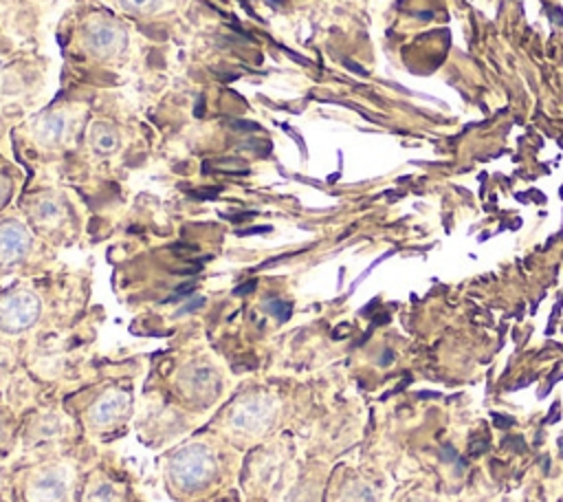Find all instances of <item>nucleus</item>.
Returning <instances> with one entry per match:
<instances>
[{
  "mask_svg": "<svg viewBox=\"0 0 563 502\" xmlns=\"http://www.w3.org/2000/svg\"><path fill=\"white\" fill-rule=\"evenodd\" d=\"M235 383L238 376L202 332L183 335L150 357L132 432L147 449L163 451L200 429Z\"/></svg>",
  "mask_w": 563,
  "mask_h": 502,
  "instance_id": "f257e3e1",
  "label": "nucleus"
},
{
  "mask_svg": "<svg viewBox=\"0 0 563 502\" xmlns=\"http://www.w3.org/2000/svg\"><path fill=\"white\" fill-rule=\"evenodd\" d=\"M312 381L295 374L257 372L240 376L231 394L202 425L242 454L277 434L290 432L306 456L321 423Z\"/></svg>",
  "mask_w": 563,
  "mask_h": 502,
  "instance_id": "f03ea898",
  "label": "nucleus"
},
{
  "mask_svg": "<svg viewBox=\"0 0 563 502\" xmlns=\"http://www.w3.org/2000/svg\"><path fill=\"white\" fill-rule=\"evenodd\" d=\"M145 370L147 361L141 354L97 357L81 379L62 394L64 407L86 440L108 447L128 436Z\"/></svg>",
  "mask_w": 563,
  "mask_h": 502,
  "instance_id": "7ed1b4c3",
  "label": "nucleus"
},
{
  "mask_svg": "<svg viewBox=\"0 0 563 502\" xmlns=\"http://www.w3.org/2000/svg\"><path fill=\"white\" fill-rule=\"evenodd\" d=\"M242 451L211 429H196L158 454L163 491L172 502H218L238 489Z\"/></svg>",
  "mask_w": 563,
  "mask_h": 502,
  "instance_id": "20e7f679",
  "label": "nucleus"
},
{
  "mask_svg": "<svg viewBox=\"0 0 563 502\" xmlns=\"http://www.w3.org/2000/svg\"><path fill=\"white\" fill-rule=\"evenodd\" d=\"M136 26L99 0H75L62 15L57 37L68 57L99 70L123 73L132 62Z\"/></svg>",
  "mask_w": 563,
  "mask_h": 502,
  "instance_id": "39448f33",
  "label": "nucleus"
},
{
  "mask_svg": "<svg viewBox=\"0 0 563 502\" xmlns=\"http://www.w3.org/2000/svg\"><path fill=\"white\" fill-rule=\"evenodd\" d=\"M99 451V445L84 438L44 454L13 456L4 462L7 482L22 502H75L79 480Z\"/></svg>",
  "mask_w": 563,
  "mask_h": 502,
  "instance_id": "423d86ee",
  "label": "nucleus"
},
{
  "mask_svg": "<svg viewBox=\"0 0 563 502\" xmlns=\"http://www.w3.org/2000/svg\"><path fill=\"white\" fill-rule=\"evenodd\" d=\"M306 458L301 443L290 432L246 449L238 478L242 502H284Z\"/></svg>",
  "mask_w": 563,
  "mask_h": 502,
  "instance_id": "0eeeda50",
  "label": "nucleus"
},
{
  "mask_svg": "<svg viewBox=\"0 0 563 502\" xmlns=\"http://www.w3.org/2000/svg\"><path fill=\"white\" fill-rule=\"evenodd\" d=\"M13 207L55 251L73 247L84 238L86 216L79 198L57 183H24Z\"/></svg>",
  "mask_w": 563,
  "mask_h": 502,
  "instance_id": "6e6552de",
  "label": "nucleus"
},
{
  "mask_svg": "<svg viewBox=\"0 0 563 502\" xmlns=\"http://www.w3.org/2000/svg\"><path fill=\"white\" fill-rule=\"evenodd\" d=\"M88 110L90 106L84 101L53 103L24 119L18 128L24 132H13V139L24 141V154L40 167L46 170L53 163L62 165L79 143L88 121Z\"/></svg>",
  "mask_w": 563,
  "mask_h": 502,
  "instance_id": "1a4fd4ad",
  "label": "nucleus"
},
{
  "mask_svg": "<svg viewBox=\"0 0 563 502\" xmlns=\"http://www.w3.org/2000/svg\"><path fill=\"white\" fill-rule=\"evenodd\" d=\"M79 425L62 403V394L44 392L22 410L20 447L15 456H35L84 440Z\"/></svg>",
  "mask_w": 563,
  "mask_h": 502,
  "instance_id": "9d476101",
  "label": "nucleus"
},
{
  "mask_svg": "<svg viewBox=\"0 0 563 502\" xmlns=\"http://www.w3.org/2000/svg\"><path fill=\"white\" fill-rule=\"evenodd\" d=\"M59 251L48 247L11 207L0 214V284L18 277H33L55 269Z\"/></svg>",
  "mask_w": 563,
  "mask_h": 502,
  "instance_id": "9b49d317",
  "label": "nucleus"
},
{
  "mask_svg": "<svg viewBox=\"0 0 563 502\" xmlns=\"http://www.w3.org/2000/svg\"><path fill=\"white\" fill-rule=\"evenodd\" d=\"M75 502H145L132 469L117 451L101 447L84 471Z\"/></svg>",
  "mask_w": 563,
  "mask_h": 502,
  "instance_id": "f8f14e48",
  "label": "nucleus"
},
{
  "mask_svg": "<svg viewBox=\"0 0 563 502\" xmlns=\"http://www.w3.org/2000/svg\"><path fill=\"white\" fill-rule=\"evenodd\" d=\"M132 126L112 117H95L86 121L79 143L73 152L86 150L88 154L84 156V163L95 167L97 174H117L130 161L125 154L132 148Z\"/></svg>",
  "mask_w": 563,
  "mask_h": 502,
  "instance_id": "ddd939ff",
  "label": "nucleus"
},
{
  "mask_svg": "<svg viewBox=\"0 0 563 502\" xmlns=\"http://www.w3.org/2000/svg\"><path fill=\"white\" fill-rule=\"evenodd\" d=\"M114 13L123 15L139 33H174L185 26L196 0H99Z\"/></svg>",
  "mask_w": 563,
  "mask_h": 502,
  "instance_id": "4468645a",
  "label": "nucleus"
},
{
  "mask_svg": "<svg viewBox=\"0 0 563 502\" xmlns=\"http://www.w3.org/2000/svg\"><path fill=\"white\" fill-rule=\"evenodd\" d=\"M328 476L330 471L325 462H321L319 458H306L284 502H323Z\"/></svg>",
  "mask_w": 563,
  "mask_h": 502,
  "instance_id": "2eb2a0df",
  "label": "nucleus"
},
{
  "mask_svg": "<svg viewBox=\"0 0 563 502\" xmlns=\"http://www.w3.org/2000/svg\"><path fill=\"white\" fill-rule=\"evenodd\" d=\"M20 423L22 407L7 388H0V460L15 456L20 447Z\"/></svg>",
  "mask_w": 563,
  "mask_h": 502,
  "instance_id": "dca6fc26",
  "label": "nucleus"
},
{
  "mask_svg": "<svg viewBox=\"0 0 563 502\" xmlns=\"http://www.w3.org/2000/svg\"><path fill=\"white\" fill-rule=\"evenodd\" d=\"M24 183H26L24 172L15 163H11L7 156L0 154V214L9 211L15 205Z\"/></svg>",
  "mask_w": 563,
  "mask_h": 502,
  "instance_id": "f3484780",
  "label": "nucleus"
},
{
  "mask_svg": "<svg viewBox=\"0 0 563 502\" xmlns=\"http://www.w3.org/2000/svg\"><path fill=\"white\" fill-rule=\"evenodd\" d=\"M0 502H22L15 487L11 482L7 484H0Z\"/></svg>",
  "mask_w": 563,
  "mask_h": 502,
  "instance_id": "a211bd4d",
  "label": "nucleus"
},
{
  "mask_svg": "<svg viewBox=\"0 0 563 502\" xmlns=\"http://www.w3.org/2000/svg\"><path fill=\"white\" fill-rule=\"evenodd\" d=\"M11 40H15V33L4 24V22H0V46H11Z\"/></svg>",
  "mask_w": 563,
  "mask_h": 502,
  "instance_id": "6ab92c4d",
  "label": "nucleus"
},
{
  "mask_svg": "<svg viewBox=\"0 0 563 502\" xmlns=\"http://www.w3.org/2000/svg\"><path fill=\"white\" fill-rule=\"evenodd\" d=\"M486 447H488V440H477V443H471V451H473V454H482Z\"/></svg>",
  "mask_w": 563,
  "mask_h": 502,
  "instance_id": "aec40b11",
  "label": "nucleus"
},
{
  "mask_svg": "<svg viewBox=\"0 0 563 502\" xmlns=\"http://www.w3.org/2000/svg\"><path fill=\"white\" fill-rule=\"evenodd\" d=\"M493 421H495L497 427H508V425H512V418H501L499 414H493Z\"/></svg>",
  "mask_w": 563,
  "mask_h": 502,
  "instance_id": "412c9836",
  "label": "nucleus"
},
{
  "mask_svg": "<svg viewBox=\"0 0 563 502\" xmlns=\"http://www.w3.org/2000/svg\"><path fill=\"white\" fill-rule=\"evenodd\" d=\"M218 502H242V498H240V491L235 489L233 493H229L227 498H222V500H218Z\"/></svg>",
  "mask_w": 563,
  "mask_h": 502,
  "instance_id": "4be33fe9",
  "label": "nucleus"
},
{
  "mask_svg": "<svg viewBox=\"0 0 563 502\" xmlns=\"http://www.w3.org/2000/svg\"><path fill=\"white\" fill-rule=\"evenodd\" d=\"M442 460H451V458H455V449L453 447H444V451H442V456H440Z\"/></svg>",
  "mask_w": 563,
  "mask_h": 502,
  "instance_id": "5701e85b",
  "label": "nucleus"
},
{
  "mask_svg": "<svg viewBox=\"0 0 563 502\" xmlns=\"http://www.w3.org/2000/svg\"><path fill=\"white\" fill-rule=\"evenodd\" d=\"M7 460H0V484H7V469H4Z\"/></svg>",
  "mask_w": 563,
  "mask_h": 502,
  "instance_id": "b1692460",
  "label": "nucleus"
},
{
  "mask_svg": "<svg viewBox=\"0 0 563 502\" xmlns=\"http://www.w3.org/2000/svg\"><path fill=\"white\" fill-rule=\"evenodd\" d=\"M0 22H4L7 24V20H4V4H2V0H0ZM9 26V24H7ZM11 29V26H9Z\"/></svg>",
  "mask_w": 563,
  "mask_h": 502,
  "instance_id": "393cba45",
  "label": "nucleus"
},
{
  "mask_svg": "<svg viewBox=\"0 0 563 502\" xmlns=\"http://www.w3.org/2000/svg\"><path fill=\"white\" fill-rule=\"evenodd\" d=\"M145 502H147V500H145Z\"/></svg>",
  "mask_w": 563,
  "mask_h": 502,
  "instance_id": "a878e982",
  "label": "nucleus"
}]
</instances>
